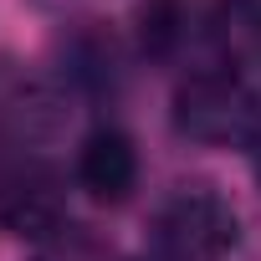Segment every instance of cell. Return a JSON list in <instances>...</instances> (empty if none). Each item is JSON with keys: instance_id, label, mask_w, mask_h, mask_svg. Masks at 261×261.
I'll list each match as a JSON object with an SVG mask.
<instances>
[{"instance_id": "1", "label": "cell", "mask_w": 261, "mask_h": 261, "mask_svg": "<svg viewBox=\"0 0 261 261\" xmlns=\"http://www.w3.org/2000/svg\"><path fill=\"white\" fill-rule=\"evenodd\" d=\"M174 128L195 144H251L261 134V102L236 67H200L174 92Z\"/></svg>"}, {"instance_id": "2", "label": "cell", "mask_w": 261, "mask_h": 261, "mask_svg": "<svg viewBox=\"0 0 261 261\" xmlns=\"http://www.w3.org/2000/svg\"><path fill=\"white\" fill-rule=\"evenodd\" d=\"M241 241L236 205L210 185H179L154 215V256L159 261H220Z\"/></svg>"}, {"instance_id": "3", "label": "cell", "mask_w": 261, "mask_h": 261, "mask_svg": "<svg viewBox=\"0 0 261 261\" xmlns=\"http://www.w3.org/2000/svg\"><path fill=\"white\" fill-rule=\"evenodd\" d=\"M77 185L97 200V205H118L134 195L139 185V149L123 128H97L77 149Z\"/></svg>"}, {"instance_id": "4", "label": "cell", "mask_w": 261, "mask_h": 261, "mask_svg": "<svg viewBox=\"0 0 261 261\" xmlns=\"http://www.w3.org/2000/svg\"><path fill=\"white\" fill-rule=\"evenodd\" d=\"M62 220H67V200H62L57 179L41 174V169H26V174H16L6 190H0V225L11 236L41 241V236L62 230Z\"/></svg>"}, {"instance_id": "5", "label": "cell", "mask_w": 261, "mask_h": 261, "mask_svg": "<svg viewBox=\"0 0 261 261\" xmlns=\"http://www.w3.org/2000/svg\"><path fill=\"white\" fill-rule=\"evenodd\" d=\"M246 149H251V169H256V179H261V134H256Z\"/></svg>"}]
</instances>
